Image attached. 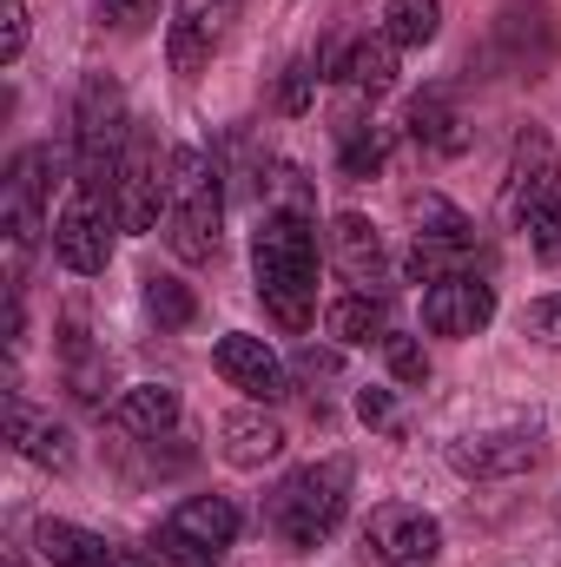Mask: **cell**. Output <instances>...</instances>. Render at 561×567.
Listing matches in <instances>:
<instances>
[{
  "label": "cell",
  "mask_w": 561,
  "mask_h": 567,
  "mask_svg": "<svg viewBox=\"0 0 561 567\" xmlns=\"http://www.w3.org/2000/svg\"><path fill=\"white\" fill-rule=\"evenodd\" d=\"M252 278L284 330H310L317 317V225L310 212H265L252 238Z\"/></svg>",
  "instance_id": "obj_1"
},
{
  "label": "cell",
  "mask_w": 561,
  "mask_h": 567,
  "mask_svg": "<svg viewBox=\"0 0 561 567\" xmlns=\"http://www.w3.org/2000/svg\"><path fill=\"white\" fill-rule=\"evenodd\" d=\"M133 113H126V93L113 73H86L80 93H73V185L106 198L113 205V178H120V158L133 145Z\"/></svg>",
  "instance_id": "obj_2"
},
{
  "label": "cell",
  "mask_w": 561,
  "mask_h": 567,
  "mask_svg": "<svg viewBox=\"0 0 561 567\" xmlns=\"http://www.w3.org/2000/svg\"><path fill=\"white\" fill-rule=\"evenodd\" d=\"M172 185H165V245L178 265H212L218 251V225H225V192H218V165L198 145H172Z\"/></svg>",
  "instance_id": "obj_3"
},
{
  "label": "cell",
  "mask_w": 561,
  "mask_h": 567,
  "mask_svg": "<svg viewBox=\"0 0 561 567\" xmlns=\"http://www.w3.org/2000/svg\"><path fill=\"white\" fill-rule=\"evenodd\" d=\"M344 508H350V462H344V455H324V462L284 475L278 495H272V508H265V522L278 528L290 548H317V542L337 535Z\"/></svg>",
  "instance_id": "obj_4"
},
{
  "label": "cell",
  "mask_w": 561,
  "mask_h": 567,
  "mask_svg": "<svg viewBox=\"0 0 561 567\" xmlns=\"http://www.w3.org/2000/svg\"><path fill=\"white\" fill-rule=\"evenodd\" d=\"M53 178H60V152L33 145L7 165V185H0V225H7V251H13V290H20V265L27 251L40 245V231H53L47 218V198H53Z\"/></svg>",
  "instance_id": "obj_5"
},
{
  "label": "cell",
  "mask_w": 561,
  "mask_h": 567,
  "mask_svg": "<svg viewBox=\"0 0 561 567\" xmlns=\"http://www.w3.org/2000/svg\"><path fill=\"white\" fill-rule=\"evenodd\" d=\"M238 542V508L225 495H192L165 515L159 528V555L165 567H218L225 548Z\"/></svg>",
  "instance_id": "obj_6"
},
{
  "label": "cell",
  "mask_w": 561,
  "mask_h": 567,
  "mask_svg": "<svg viewBox=\"0 0 561 567\" xmlns=\"http://www.w3.org/2000/svg\"><path fill=\"white\" fill-rule=\"evenodd\" d=\"M113 231H120L113 205L73 185V198L60 205V218H53V231H47V238H53V258H60L67 271H80V278H100V271L113 265Z\"/></svg>",
  "instance_id": "obj_7"
},
{
  "label": "cell",
  "mask_w": 561,
  "mask_h": 567,
  "mask_svg": "<svg viewBox=\"0 0 561 567\" xmlns=\"http://www.w3.org/2000/svg\"><path fill=\"white\" fill-rule=\"evenodd\" d=\"M364 555H370V567H436L442 528H436V515H422L410 502H384L364 528Z\"/></svg>",
  "instance_id": "obj_8"
},
{
  "label": "cell",
  "mask_w": 561,
  "mask_h": 567,
  "mask_svg": "<svg viewBox=\"0 0 561 567\" xmlns=\"http://www.w3.org/2000/svg\"><path fill=\"white\" fill-rule=\"evenodd\" d=\"M165 185H172V165H159V145L133 133L126 158H120V178H113V218L120 231H152L165 218Z\"/></svg>",
  "instance_id": "obj_9"
},
{
  "label": "cell",
  "mask_w": 561,
  "mask_h": 567,
  "mask_svg": "<svg viewBox=\"0 0 561 567\" xmlns=\"http://www.w3.org/2000/svg\"><path fill=\"white\" fill-rule=\"evenodd\" d=\"M542 462V435L536 429H489V435H462L449 442V468L469 482H502V475H529Z\"/></svg>",
  "instance_id": "obj_10"
},
{
  "label": "cell",
  "mask_w": 561,
  "mask_h": 567,
  "mask_svg": "<svg viewBox=\"0 0 561 567\" xmlns=\"http://www.w3.org/2000/svg\"><path fill=\"white\" fill-rule=\"evenodd\" d=\"M489 317H496V284L476 278V271L422 290V330L429 337H476V330H489Z\"/></svg>",
  "instance_id": "obj_11"
},
{
  "label": "cell",
  "mask_w": 561,
  "mask_h": 567,
  "mask_svg": "<svg viewBox=\"0 0 561 567\" xmlns=\"http://www.w3.org/2000/svg\"><path fill=\"white\" fill-rule=\"evenodd\" d=\"M212 363H218V377H225L232 390H245L252 403H278V396H290V377H284L278 350H272L265 337H245V330H232V337H218Z\"/></svg>",
  "instance_id": "obj_12"
},
{
  "label": "cell",
  "mask_w": 561,
  "mask_h": 567,
  "mask_svg": "<svg viewBox=\"0 0 561 567\" xmlns=\"http://www.w3.org/2000/svg\"><path fill=\"white\" fill-rule=\"evenodd\" d=\"M549 192H561L555 178V145H549V133L542 126H529L522 140H516V152H509V178H502V212H509V225H522Z\"/></svg>",
  "instance_id": "obj_13"
},
{
  "label": "cell",
  "mask_w": 561,
  "mask_h": 567,
  "mask_svg": "<svg viewBox=\"0 0 561 567\" xmlns=\"http://www.w3.org/2000/svg\"><path fill=\"white\" fill-rule=\"evenodd\" d=\"M225 13H232V0H178V7H172L165 53H172V73H178V80H198V73H205L212 47H218V33H225Z\"/></svg>",
  "instance_id": "obj_14"
},
{
  "label": "cell",
  "mask_w": 561,
  "mask_h": 567,
  "mask_svg": "<svg viewBox=\"0 0 561 567\" xmlns=\"http://www.w3.org/2000/svg\"><path fill=\"white\" fill-rule=\"evenodd\" d=\"M330 265L357 284L364 297H384V278H390V258H384V238L364 212H337L330 218Z\"/></svg>",
  "instance_id": "obj_15"
},
{
  "label": "cell",
  "mask_w": 561,
  "mask_h": 567,
  "mask_svg": "<svg viewBox=\"0 0 561 567\" xmlns=\"http://www.w3.org/2000/svg\"><path fill=\"white\" fill-rule=\"evenodd\" d=\"M496 47H502L509 73L542 80L549 60H555V20H549V7H509V13L496 20Z\"/></svg>",
  "instance_id": "obj_16"
},
{
  "label": "cell",
  "mask_w": 561,
  "mask_h": 567,
  "mask_svg": "<svg viewBox=\"0 0 561 567\" xmlns=\"http://www.w3.org/2000/svg\"><path fill=\"white\" fill-rule=\"evenodd\" d=\"M7 442H13V449H20L27 462L53 468V475H67V468H73V435L53 423V416L27 410L20 396H7Z\"/></svg>",
  "instance_id": "obj_17"
},
{
  "label": "cell",
  "mask_w": 561,
  "mask_h": 567,
  "mask_svg": "<svg viewBox=\"0 0 561 567\" xmlns=\"http://www.w3.org/2000/svg\"><path fill=\"white\" fill-rule=\"evenodd\" d=\"M218 455H225L232 468H265V462L284 455V423L265 416V410H232V416L218 423Z\"/></svg>",
  "instance_id": "obj_18"
},
{
  "label": "cell",
  "mask_w": 561,
  "mask_h": 567,
  "mask_svg": "<svg viewBox=\"0 0 561 567\" xmlns=\"http://www.w3.org/2000/svg\"><path fill=\"white\" fill-rule=\"evenodd\" d=\"M106 423L120 429V435H133V442H159L165 429L178 423V390H172V383H133V390L106 410Z\"/></svg>",
  "instance_id": "obj_19"
},
{
  "label": "cell",
  "mask_w": 561,
  "mask_h": 567,
  "mask_svg": "<svg viewBox=\"0 0 561 567\" xmlns=\"http://www.w3.org/2000/svg\"><path fill=\"white\" fill-rule=\"evenodd\" d=\"M397 40L390 33H370V40H350L344 47V60H337V80L357 93V100H377V93H390L397 86Z\"/></svg>",
  "instance_id": "obj_20"
},
{
  "label": "cell",
  "mask_w": 561,
  "mask_h": 567,
  "mask_svg": "<svg viewBox=\"0 0 561 567\" xmlns=\"http://www.w3.org/2000/svg\"><path fill=\"white\" fill-rule=\"evenodd\" d=\"M404 126H410V140H417L422 152H436V158L469 152V120L456 113V100H449V93H417Z\"/></svg>",
  "instance_id": "obj_21"
},
{
  "label": "cell",
  "mask_w": 561,
  "mask_h": 567,
  "mask_svg": "<svg viewBox=\"0 0 561 567\" xmlns=\"http://www.w3.org/2000/svg\"><path fill=\"white\" fill-rule=\"evenodd\" d=\"M33 548H40L47 567H120V555L93 528H80V522H40L33 528Z\"/></svg>",
  "instance_id": "obj_22"
},
{
  "label": "cell",
  "mask_w": 561,
  "mask_h": 567,
  "mask_svg": "<svg viewBox=\"0 0 561 567\" xmlns=\"http://www.w3.org/2000/svg\"><path fill=\"white\" fill-rule=\"evenodd\" d=\"M330 337L337 343H390V303L384 297H344V303H330Z\"/></svg>",
  "instance_id": "obj_23"
},
{
  "label": "cell",
  "mask_w": 561,
  "mask_h": 567,
  "mask_svg": "<svg viewBox=\"0 0 561 567\" xmlns=\"http://www.w3.org/2000/svg\"><path fill=\"white\" fill-rule=\"evenodd\" d=\"M337 165H344V178H377L390 165V133L364 126V120H344L337 126Z\"/></svg>",
  "instance_id": "obj_24"
},
{
  "label": "cell",
  "mask_w": 561,
  "mask_h": 567,
  "mask_svg": "<svg viewBox=\"0 0 561 567\" xmlns=\"http://www.w3.org/2000/svg\"><path fill=\"white\" fill-rule=\"evenodd\" d=\"M476 271V245H442V238H417L410 258H404V278L410 284H442Z\"/></svg>",
  "instance_id": "obj_25"
},
{
  "label": "cell",
  "mask_w": 561,
  "mask_h": 567,
  "mask_svg": "<svg viewBox=\"0 0 561 567\" xmlns=\"http://www.w3.org/2000/svg\"><path fill=\"white\" fill-rule=\"evenodd\" d=\"M410 218H417V238H442V245H476V225L442 198V192H417L410 198Z\"/></svg>",
  "instance_id": "obj_26"
},
{
  "label": "cell",
  "mask_w": 561,
  "mask_h": 567,
  "mask_svg": "<svg viewBox=\"0 0 561 567\" xmlns=\"http://www.w3.org/2000/svg\"><path fill=\"white\" fill-rule=\"evenodd\" d=\"M384 33L397 47H429L442 33V0H390L384 7Z\"/></svg>",
  "instance_id": "obj_27"
},
{
  "label": "cell",
  "mask_w": 561,
  "mask_h": 567,
  "mask_svg": "<svg viewBox=\"0 0 561 567\" xmlns=\"http://www.w3.org/2000/svg\"><path fill=\"white\" fill-rule=\"evenodd\" d=\"M145 310H152L165 330H185L198 303H192V290H185L178 278H145Z\"/></svg>",
  "instance_id": "obj_28"
},
{
  "label": "cell",
  "mask_w": 561,
  "mask_h": 567,
  "mask_svg": "<svg viewBox=\"0 0 561 567\" xmlns=\"http://www.w3.org/2000/svg\"><path fill=\"white\" fill-rule=\"evenodd\" d=\"M522 231H529V251L555 265V258H561V192H549V198L522 218Z\"/></svg>",
  "instance_id": "obj_29"
},
{
  "label": "cell",
  "mask_w": 561,
  "mask_h": 567,
  "mask_svg": "<svg viewBox=\"0 0 561 567\" xmlns=\"http://www.w3.org/2000/svg\"><path fill=\"white\" fill-rule=\"evenodd\" d=\"M317 80H324V66H317V60H297V66H284L278 106H284V113H310V100H317Z\"/></svg>",
  "instance_id": "obj_30"
},
{
  "label": "cell",
  "mask_w": 561,
  "mask_h": 567,
  "mask_svg": "<svg viewBox=\"0 0 561 567\" xmlns=\"http://www.w3.org/2000/svg\"><path fill=\"white\" fill-rule=\"evenodd\" d=\"M522 330H529L542 350H561V290L555 297H536V303L522 310Z\"/></svg>",
  "instance_id": "obj_31"
},
{
  "label": "cell",
  "mask_w": 561,
  "mask_h": 567,
  "mask_svg": "<svg viewBox=\"0 0 561 567\" xmlns=\"http://www.w3.org/2000/svg\"><path fill=\"white\" fill-rule=\"evenodd\" d=\"M384 350H390V377H397V383H422V377H429V357H422L417 337H397V330H390Z\"/></svg>",
  "instance_id": "obj_32"
},
{
  "label": "cell",
  "mask_w": 561,
  "mask_h": 567,
  "mask_svg": "<svg viewBox=\"0 0 561 567\" xmlns=\"http://www.w3.org/2000/svg\"><path fill=\"white\" fill-rule=\"evenodd\" d=\"M27 53V0H7L0 7V66H13Z\"/></svg>",
  "instance_id": "obj_33"
},
{
  "label": "cell",
  "mask_w": 561,
  "mask_h": 567,
  "mask_svg": "<svg viewBox=\"0 0 561 567\" xmlns=\"http://www.w3.org/2000/svg\"><path fill=\"white\" fill-rule=\"evenodd\" d=\"M152 13H159V0H100V20H106L113 33H140Z\"/></svg>",
  "instance_id": "obj_34"
},
{
  "label": "cell",
  "mask_w": 561,
  "mask_h": 567,
  "mask_svg": "<svg viewBox=\"0 0 561 567\" xmlns=\"http://www.w3.org/2000/svg\"><path fill=\"white\" fill-rule=\"evenodd\" d=\"M357 416L370 429H384L390 423V390H357Z\"/></svg>",
  "instance_id": "obj_35"
},
{
  "label": "cell",
  "mask_w": 561,
  "mask_h": 567,
  "mask_svg": "<svg viewBox=\"0 0 561 567\" xmlns=\"http://www.w3.org/2000/svg\"><path fill=\"white\" fill-rule=\"evenodd\" d=\"M330 370H337V350H317V343H310V350L297 357V377H310V383H317V377H330Z\"/></svg>",
  "instance_id": "obj_36"
},
{
  "label": "cell",
  "mask_w": 561,
  "mask_h": 567,
  "mask_svg": "<svg viewBox=\"0 0 561 567\" xmlns=\"http://www.w3.org/2000/svg\"><path fill=\"white\" fill-rule=\"evenodd\" d=\"M555 535H561V502H555Z\"/></svg>",
  "instance_id": "obj_37"
}]
</instances>
